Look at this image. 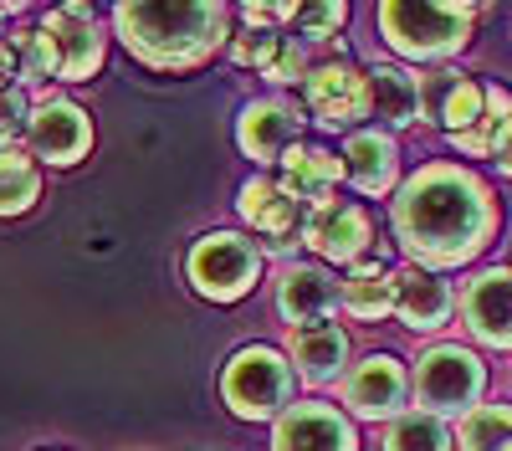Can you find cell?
Listing matches in <instances>:
<instances>
[{"label":"cell","mask_w":512,"mask_h":451,"mask_svg":"<svg viewBox=\"0 0 512 451\" xmlns=\"http://www.w3.org/2000/svg\"><path fill=\"white\" fill-rule=\"evenodd\" d=\"M26 144H31V159L52 164V170H72L93 149V118L72 98H41L26 123Z\"/></svg>","instance_id":"ba28073f"},{"label":"cell","mask_w":512,"mask_h":451,"mask_svg":"<svg viewBox=\"0 0 512 451\" xmlns=\"http://www.w3.org/2000/svg\"><path fill=\"white\" fill-rule=\"evenodd\" d=\"M369 113L384 123V134L420 123V77L395 62L369 67Z\"/></svg>","instance_id":"7402d4cb"},{"label":"cell","mask_w":512,"mask_h":451,"mask_svg":"<svg viewBox=\"0 0 512 451\" xmlns=\"http://www.w3.org/2000/svg\"><path fill=\"white\" fill-rule=\"evenodd\" d=\"M267 252L241 231H205L185 252V277L200 298L210 303H241L256 282H262Z\"/></svg>","instance_id":"5b68a950"},{"label":"cell","mask_w":512,"mask_h":451,"mask_svg":"<svg viewBox=\"0 0 512 451\" xmlns=\"http://www.w3.org/2000/svg\"><path fill=\"white\" fill-rule=\"evenodd\" d=\"M456 436L446 431L441 416H431V410H405L400 421H390V431H384V451H451Z\"/></svg>","instance_id":"484cf974"},{"label":"cell","mask_w":512,"mask_h":451,"mask_svg":"<svg viewBox=\"0 0 512 451\" xmlns=\"http://www.w3.org/2000/svg\"><path fill=\"white\" fill-rule=\"evenodd\" d=\"M410 390H415L420 410H431L441 421L446 416H472L482 405V390H487V364L461 344H431L415 359Z\"/></svg>","instance_id":"8992f818"},{"label":"cell","mask_w":512,"mask_h":451,"mask_svg":"<svg viewBox=\"0 0 512 451\" xmlns=\"http://www.w3.org/2000/svg\"><path fill=\"white\" fill-rule=\"evenodd\" d=\"M369 241H374V226L364 216V205H354V200H323L303 221V246L338 267L369 262Z\"/></svg>","instance_id":"30bf717a"},{"label":"cell","mask_w":512,"mask_h":451,"mask_svg":"<svg viewBox=\"0 0 512 451\" xmlns=\"http://www.w3.org/2000/svg\"><path fill=\"white\" fill-rule=\"evenodd\" d=\"M287 47V36H277V31H262V26H246V31H236L231 36V62L236 67H256V72H267L272 62H277V52Z\"/></svg>","instance_id":"83f0119b"},{"label":"cell","mask_w":512,"mask_h":451,"mask_svg":"<svg viewBox=\"0 0 512 451\" xmlns=\"http://www.w3.org/2000/svg\"><path fill=\"white\" fill-rule=\"evenodd\" d=\"M512 446V405H477L456 426V451H507Z\"/></svg>","instance_id":"4316f807"},{"label":"cell","mask_w":512,"mask_h":451,"mask_svg":"<svg viewBox=\"0 0 512 451\" xmlns=\"http://www.w3.org/2000/svg\"><path fill=\"white\" fill-rule=\"evenodd\" d=\"M344 180L359 195H390L400 180V144L384 129H354L344 144Z\"/></svg>","instance_id":"ac0fdd59"},{"label":"cell","mask_w":512,"mask_h":451,"mask_svg":"<svg viewBox=\"0 0 512 451\" xmlns=\"http://www.w3.org/2000/svg\"><path fill=\"white\" fill-rule=\"evenodd\" d=\"M497 170L512 180V139H507V144H502V154H497Z\"/></svg>","instance_id":"836d02e7"},{"label":"cell","mask_w":512,"mask_h":451,"mask_svg":"<svg viewBox=\"0 0 512 451\" xmlns=\"http://www.w3.org/2000/svg\"><path fill=\"white\" fill-rule=\"evenodd\" d=\"M241 21L272 31V26H282V21H297V6H292V0H282V6H256V0H251V6H241Z\"/></svg>","instance_id":"1f68e13d"},{"label":"cell","mask_w":512,"mask_h":451,"mask_svg":"<svg viewBox=\"0 0 512 451\" xmlns=\"http://www.w3.org/2000/svg\"><path fill=\"white\" fill-rule=\"evenodd\" d=\"M390 226L410 267L441 272V267H466L487 241L497 236V200L487 180H477L461 164H420L400 185L390 205Z\"/></svg>","instance_id":"6da1fadb"},{"label":"cell","mask_w":512,"mask_h":451,"mask_svg":"<svg viewBox=\"0 0 512 451\" xmlns=\"http://www.w3.org/2000/svg\"><path fill=\"white\" fill-rule=\"evenodd\" d=\"M31 98L21 82L11 88H0V149H16V139H26V123H31Z\"/></svg>","instance_id":"f546056e"},{"label":"cell","mask_w":512,"mask_h":451,"mask_svg":"<svg viewBox=\"0 0 512 451\" xmlns=\"http://www.w3.org/2000/svg\"><path fill=\"white\" fill-rule=\"evenodd\" d=\"M395 313L410 334H436V328L451 323V287L425 267H400L395 272Z\"/></svg>","instance_id":"d6986e66"},{"label":"cell","mask_w":512,"mask_h":451,"mask_svg":"<svg viewBox=\"0 0 512 451\" xmlns=\"http://www.w3.org/2000/svg\"><path fill=\"white\" fill-rule=\"evenodd\" d=\"M221 400L241 421H282L292 410V359L272 344H246L221 369Z\"/></svg>","instance_id":"277c9868"},{"label":"cell","mask_w":512,"mask_h":451,"mask_svg":"<svg viewBox=\"0 0 512 451\" xmlns=\"http://www.w3.org/2000/svg\"><path fill=\"white\" fill-rule=\"evenodd\" d=\"M52 451H62V446H52Z\"/></svg>","instance_id":"d590c367"},{"label":"cell","mask_w":512,"mask_h":451,"mask_svg":"<svg viewBox=\"0 0 512 451\" xmlns=\"http://www.w3.org/2000/svg\"><path fill=\"white\" fill-rule=\"evenodd\" d=\"M477 26V6L461 0H384L379 31L410 62H446L456 57Z\"/></svg>","instance_id":"3957f363"},{"label":"cell","mask_w":512,"mask_h":451,"mask_svg":"<svg viewBox=\"0 0 512 451\" xmlns=\"http://www.w3.org/2000/svg\"><path fill=\"white\" fill-rule=\"evenodd\" d=\"M482 108H487V82L466 77L456 67H436L420 77V118L436 123L441 134H451V139L466 134L482 118Z\"/></svg>","instance_id":"9a60e30c"},{"label":"cell","mask_w":512,"mask_h":451,"mask_svg":"<svg viewBox=\"0 0 512 451\" xmlns=\"http://www.w3.org/2000/svg\"><path fill=\"white\" fill-rule=\"evenodd\" d=\"M41 200V164L26 149H0V216H26Z\"/></svg>","instance_id":"d4e9b609"},{"label":"cell","mask_w":512,"mask_h":451,"mask_svg":"<svg viewBox=\"0 0 512 451\" xmlns=\"http://www.w3.org/2000/svg\"><path fill=\"white\" fill-rule=\"evenodd\" d=\"M344 175V154H328L318 144H297L287 159H282V190L297 200V205H323L333 200V185Z\"/></svg>","instance_id":"44dd1931"},{"label":"cell","mask_w":512,"mask_h":451,"mask_svg":"<svg viewBox=\"0 0 512 451\" xmlns=\"http://www.w3.org/2000/svg\"><path fill=\"white\" fill-rule=\"evenodd\" d=\"M303 123L308 118H303V108H297L292 98H277V93L256 98L236 118V144L256 164H282L297 144H303Z\"/></svg>","instance_id":"8fae6325"},{"label":"cell","mask_w":512,"mask_h":451,"mask_svg":"<svg viewBox=\"0 0 512 451\" xmlns=\"http://www.w3.org/2000/svg\"><path fill=\"white\" fill-rule=\"evenodd\" d=\"M272 451H359V431L328 400H297L272 426Z\"/></svg>","instance_id":"4fadbf2b"},{"label":"cell","mask_w":512,"mask_h":451,"mask_svg":"<svg viewBox=\"0 0 512 451\" xmlns=\"http://www.w3.org/2000/svg\"><path fill=\"white\" fill-rule=\"evenodd\" d=\"M123 47L154 72H190L231 47V11L221 0H123L113 6Z\"/></svg>","instance_id":"7a4b0ae2"},{"label":"cell","mask_w":512,"mask_h":451,"mask_svg":"<svg viewBox=\"0 0 512 451\" xmlns=\"http://www.w3.org/2000/svg\"><path fill=\"white\" fill-rule=\"evenodd\" d=\"M349 21V6L344 0H323V6H297V31H303V47H323V41H333L338 31H344Z\"/></svg>","instance_id":"f1b7e54d"},{"label":"cell","mask_w":512,"mask_h":451,"mask_svg":"<svg viewBox=\"0 0 512 451\" xmlns=\"http://www.w3.org/2000/svg\"><path fill=\"white\" fill-rule=\"evenodd\" d=\"M236 211L251 231L267 236V252H292V241L303 236V221H308V205H297L282 180H267V175H251L236 195ZM303 246V241H297Z\"/></svg>","instance_id":"5bb4252c"},{"label":"cell","mask_w":512,"mask_h":451,"mask_svg":"<svg viewBox=\"0 0 512 451\" xmlns=\"http://www.w3.org/2000/svg\"><path fill=\"white\" fill-rule=\"evenodd\" d=\"M333 308H344V282H338L328 267L318 262H292L277 282V313L292 328H308V323H328Z\"/></svg>","instance_id":"e0dca14e"},{"label":"cell","mask_w":512,"mask_h":451,"mask_svg":"<svg viewBox=\"0 0 512 451\" xmlns=\"http://www.w3.org/2000/svg\"><path fill=\"white\" fill-rule=\"evenodd\" d=\"M41 47H47V62H52V77L62 82H93L103 72V26H98V11L88 0H67V6L41 16Z\"/></svg>","instance_id":"52a82bcc"},{"label":"cell","mask_w":512,"mask_h":451,"mask_svg":"<svg viewBox=\"0 0 512 451\" xmlns=\"http://www.w3.org/2000/svg\"><path fill=\"white\" fill-rule=\"evenodd\" d=\"M461 318L487 349H512V267H487L466 282Z\"/></svg>","instance_id":"2e32d148"},{"label":"cell","mask_w":512,"mask_h":451,"mask_svg":"<svg viewBox=\"0 0 512 451\" xmlns=\"http://www.w3.org/2000/svg\"><path fill=\"white\" fill-rule=\"evenodd\" d=\"M344 313L359 323H379L384 313H395V272L379 262H359L344 277Z\"/></svg>","instance_id":"cb8c5ba5"},{"label":"cell","mask_w":512,"mask_h":451,"mask_svg":"<svg viewBox=\"0 0 512 451\" xmlns=\"http://www.w3.org/2000/svg\"><path fill=\"white\" fill-rule=\"evenodd\" d=\"M308 47L303 41H287V47L277 52V62L267 67V82H277V88H292V82H308Z\"/></svg>","instance_id":"4dcf8cb0"},{"label":"cell","mask_w":512,"mask_h":451,"mask_svg":"<svg viewBox=\"0 0 512 451\" xmlns=\"http://www.w3.org/2000/svg\"><path fill=\"white\" fill-rule=\"evenodd\" d=\"M507 139H512V93L502 88V82H487V108H482V118H477L466 134H456L451 144H456V154H466V159H497Z\"/></svg>","instance_id":"603a6c76"},{"label":"cell","mask_w":512,"mask_h":451,"mask_svg":"<svg viewBox=\"0 0 512 451\" xmlns=\"http://www.w3.org/2000/svg\"><path fill=\"white\" fill-rule=\"evenodd\" d=\"M16 77V41H0V88H11Z\"/></svg>","instance_id":"d6a6232c"},{"label":"cell","mask_w":512,"mask_h":451,"mask_svg":"<svg viewBox=\"0 0 512 451\" xmlns=\"http://www.w3.org/2000/svg\"><path fill=\"white\" fill-rule=\"evenodd\" d=\"M6 16H16V6H0V21ZM0 41H11V31H0Z\"/></svg>","instance_id":"e575fe53"},{"label":"cell","mask_w":512,"mask_h":451,"mask_svg":"<svg viewBox=\"0 0 512 451\" xmlns=\"http://www.w3.org/2000/svg\"><path fill=\"white\" fill-rule=\"evenodd\" d=\"M405 400H410V375L395 354H369L344 380V405L359 421H400Z\"/></svg>","instance_id":"7c38bea8"},{"label":"cell","mask_w":512,"mask_h":451,"mask_svg":"<svg viewBox=\"0 0 512 451\" xmlns=\"http://www.w3.org/2000/svg\"><path fill=\"white\" fill-rule=\"evenodd\" d=\"M308 113L323 129H354L359 118H369V72L349 57H328L308 72L303 82Z\"/></svg>","instance_id":"9c48e42d"},{"label":"cell","mask_w":512,"mask_h":451,"mask_svg":"<svg viewBox=\"0 0 512 451\" xmlns=\"http://www.w3.org/2000/svg\"><path fill=\"white\" fill-rule=\"evenodd\" d=\"M287 359L308 385H333L349 364V334L338 323H308L287 334Z\"/></svg>","instance_id":"ffe728a7"}]
</instances>
